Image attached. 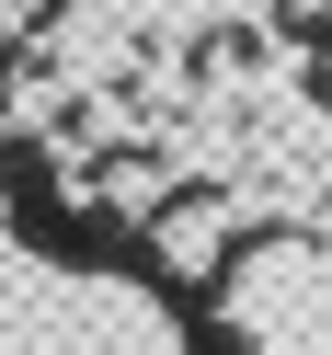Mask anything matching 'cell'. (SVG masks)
Wrapping results in <instances>:
<instances>
[{"instance_id": "6da1fadb", "label": "cell", "mask_w": 332, "mask_h": 355, "mask_svg": "<svg viewBox=\"0 0 332 355\" xmlns=\"http://www.w3.org/2000/svg\"><path fill=\"white\" fill-rule=\"evenodd\" d=\"M195 355H252V332H241V321H218V332H195Z\"/></svg>"}]
</instances>
